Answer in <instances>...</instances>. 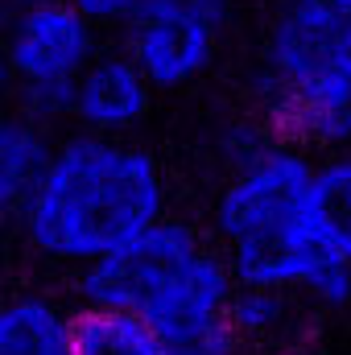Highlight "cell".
Returning <instances> with one entry per match:
<instances>
[{
    "label": "cell",
    "instance_id": "cell-13",
    "mask_svg": "<svg viewBox=\"0 0 351 355\" xmlns=\"http://www.w3.org/2000/svg\"><path fill=\"white\" fill-rule=\"evenodd\" d=\"M228 318H232V331H236L240 339H261V335H273V331L289 318V293L236 285L232 306H228Z\"/></svg>",
    "mask_w": 351,
    "mask_h": 355
},
{
    "label": "cell",
    "instance_id": "cell-8",
    "mask_svg": "<svg viewBox=\"0 0 351 355\" xmlns=\"http://www.w3.org/2000/svg\"><path fill=\"white\" fill-rule=\"evenodd\" d=\"M153 83L124 50H99L71 91V120L79 132L128 137L153 107Z\"/></svg>",
    "mask_w": 351,
    "mask_h": 355
},
{
    "label": "cell",
    "instance_id": "cell-12",
    "mask_svg": "<svg viewBox=\"0 0 351 355\" xmlns=\"http://www.w3.org/2000/svg\"><path fill=\"white\" fill-rule=\"evenodd\" d=\"M71 355H170V347L137 314L79 306L71 314Z\"/></svg>",
    "mask_w": 351,
    "mask_h": 355
},
{
    "label": "cell",
    "instance_id": "cell-17",
    "mask_svg": "<svg viewBox=\"0 0 351 355\" xmlns=\"http://www.w3.org/2000/svg\"><path fill=\"white\" fill-rule=\"evenodd\" d=\"M4 21H8V8L0 4V33H4Z\"/></svg>",
    "mask_w": 351,
    "mask_h": 355
},
{
    "label": "cell",
    "instance_id": "cell-6",
    "mask_svg": "<svg viewBox=\"0 0 351 355\" xmlns=\"http://www.w3.org/2000/svg\"><path fill=\"white\" fill-rule=\"evenodd\" d=\"M264 107L273 137L306 149L310 157L351 149V54L264 91Z\"/></svg>",
    "mask_w": 351,
    "mask_h": 355
},
{
    "label": "cell",
    "instance_id": "cell-14",
    "mask_svg": "<svg viewBox=\"0 0 351 355\" xmlns=\"http://www.w3.org/2000/svg\"><path fill=\"white\" fill-rule=\"evenodd\" d=\"M83 17H87L95 29H128L153 0H71Z\"/></svg>",
    "mask_w": 351,
    "mask_h": 355
},
{
    "label": "cell",
    "instance_id": "cell-5",
    "mask_svg": "<svg viewBox=\"0 0 351 355\" xmlns=\"http://www.w3.org/2000/svg\"><path fill=\"white\" fill-rule=\"evenodd\" d=\"M228 12L232 0H153L124 29V54L153 91L190 87L215 62Z\"/></svg>",
    "mask_w": 351,
    "mask_h": 355
},
{
    "label": "cell",
    "instance_id": "cell-11",
    "mask_svg": "<svg viewBox=\"0 0 351 355\" xmlns=\"http://www.w3.org/2000/svg\"><path fill=\"white\" fill-rule=\"evenodd\" d=\"M0 355H71V314L42 293L0 297Z\"/></svg>",
    "mask_w": 351,
    "mask_h": 355
},
{
    "label": "cell",
    "instance_id": "cell-4",
    "mask_svg": "<svg viewBox=\"0 0 351 355\" xmlns=\"http://www.w3.org/2000/svg\"><path fill=\"white\" fill-rule=\"evenodd\" d=\"M0 50L17 75L21 116L46 124L71 116V91L83 67L99 54V29L71 0H46L8 12Z\"/></svg>",
    "mask_w": 351,
    "mask_h": 355
},
{
    "label": "cell",
    "instance_id": "cell-2",
    "mask_svg": "<svg viewBox=\"0 0 351 355\" xmlns=\"http://www.w3.org/2000/svg\"><path fill=\"white\" fill-rule=\"evenodd\" d=\"M166 219V178L153 153L124 137L71 132L50 145L21 232L54 265L91 268Z\"/></svg>",
    "mask_w": 351,
    "mask_h": 355
},
{
    "label": "cell",
    "instance_id": "cell-10",
    "mask_svg": "<svg viewBox=\"0 0 351 355\" xmlns=\"http://www.w3.org/2000/svg\"><path fill=\"white\" fill-rule=\"evenodd\" d=\"M50 145L54 141L46 137V128L37 120H29L21 112L0 116V227L21 219L25 198L46 166Z\"/></svg>",
    "mask_w": 351,
    "mask_h": 355
},
{
    "label": "cell",
    "instance_id": "cell-1",
    "mask_svg": "<svg viewBox=\"0 0 351 355\" xmlns=\"http://www.w3.org/2000/svg\"><path fill=\"white\" fill-rule=\"evenodd\" d=\"M310 174L314 157L306 149L277 137L244 141L211 207V227L236 285L348 306L351 265L331 257L306 223Z\"/></svg>",
    "mask_w": 351,
    "mask_h": 355
},
{
    "label": "cell",
    "instance_id": "cell-15",
    "mask_svg": "<svg viewBox=\"0 0 351 355\" xmlns=\"http://www.w3.org/2000/svg\"><path fill=\"white\" fill-rule=\"evenodd\" d=\"M8 99H17V75H12V67L0 50V103H8Z\"/></svg>",
    "mask_w": 351,
    "mask_h": 355
},
{
    "label": "cell",
    "instance_id": "cell-9",
    "mask_svg": "<svg viewBox=\"0 0 351 355\" xmlns=\"http://www.w3.org/2000/svg\"><path fill=\"white\" fill-rule=\"evenodd\" d=\"M306 223H310V236L331 257L351 265V149L314 157Z\"/></svg>",
    "mask_w": 351,
    "mask_h": 355
},
{
    "label": "cell",
    "instance_id": "cell-7",
    "mask_svg": "<svg viewBox=\"0 0 351 355\" xmlns=\"http://www.w3.org/2000/svg\"><path fill=\"white\" fill-rule=\"evenodd\" d=\"M351 54V0H281L261 42V95Z\"/></svg>",
    "mask_w": 351,
    "mask_h": 355
},
{
    "label": "cell",
    "instance_id": "cell-18",
    "mask_svg": "<svg viewBox=\"0 0 351 355\" xmlns=\"http://www.w3.org/2000/svg\"><path fill=\"white\" fill-rule=\"evenodd\" d=\"M0 285H4V265H0ZM0 297H4V293H0Z\"/></svg>",
    "mask_w": 351,
    "mask_h": 355
},
{
    "label": "cell",
    "instance_id": "cell-16",
    "mask_svg": "<svg viewBox=\"0 0 351 355\" xmlns=\"http://www.w3.org/2000/svg\"><path fill=\"white\" fill-rule=\"evenodd\" d=\"M8 12H17V8H33V4H46V0H0Z\"/></svg>",
    "mask_w": 351,
    "mask_h": 355
},
{
    "label": "cell",
    "instance_id": "cell-3",
    "mask_svg": "<svg viewBox=\"0 0 351 355\" xmlns=\"http://www.w3.org/2000/svg\"><path fill=\"white\" fill-rule=\"evenodd\" d=\"M83 306H108L149 322L170 355H236L228 306L236 281L223 252L194 227L162 219L108 261L79 272Z\"/></svg>",
    "mask_w": 351,
    "mask_h": 355
}]
</instances>
